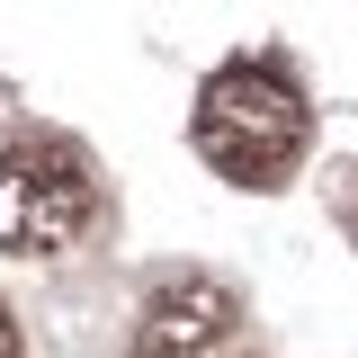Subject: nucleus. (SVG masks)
Masks as SVG:
<instances>
[{"label": "nucleus", "mask_w": 358, "mask_h": 358, "mask_svg": "<svg viewBox=\"0 0 358 358\" xmlns=\"http://www.w3.org/2000/svg\"><path fill=\"white\" fill-rule=\"evenodd\" d=\"M188 134H197V152H206L233 188H278V179L305 162L313 117H305V90L287 81L278 63H224L215 81L197 90Z\"/></svg>", "instance_id": "nucleus-1"}, {"label": "nucleus", "mask_w": 358, "mask_h": 358, "mask_svg": "<svg viewBox=\"0 0 358 358\" xmlns=\"http://www.w3.org/2000/svg\"><path fill=\"white\" fill-rule=\"evenodd\" d=\"M99 215V179H90L81 143L63 134H18L0 143V251L9 260H54L72 251Z\"/></svg>", "instance_id": "nucleus-2"}, {"label": "nucleus", "mask_w": 358, "mask_h": 358, "mask_svg": "<svg viewBox=\"0 0 358 358\" xmlns=\"http://www.w3.org/2000/svg\"><path fill=\"white\" fill-rule=\"evenodd\" d=\"M233 322H242V296L215 268H179L134 313V358H206V350L233 341Z\"/></svg>", "instance_id": "nucleus-3"}, {"label": "nucleus", "mask_w": 358, "mask_h": 358, "mask_svg": "<svg viewBox=\"0 0 358 358\" xmlns=\"http://www.w3.org/2000/svg\"><path fill=\"white\" fill-rule=\"evenodd\" d=\"M18 350H27V341H18V313L0 305V358H18Z\"/></svg>", "instance_id": "nucleus-4"}, {"label": "nucleus", "mask_w": 358, "mask_h": 358, "mask_svg": "<svg viewBox=\"0 0 358 358\" xmlns=\"http://www.w3.org/2000/svg\"><path fill=\"white\" fill-rule=\"evenodd\" d=\"M350 242H358V206H350Z\"/></svg>", "instance_id": "nucleus-5"}]
</instances>
